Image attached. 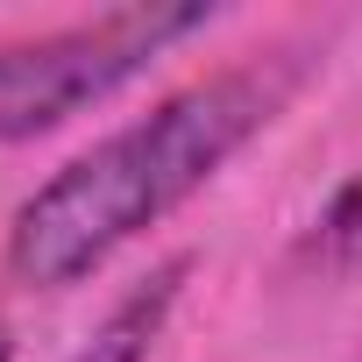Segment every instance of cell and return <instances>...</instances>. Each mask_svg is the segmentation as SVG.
I'll list each match as a JSON object with an SVG mask.
<instances>
[{
  "instance_id": "5b68a950",
  "label": "cell",
  "mask_w": 362,
  "mask_h": 362,
  "mask_svg": "<svg viewBox=\"0 0 362 362\" xmlns=\"http://www.w3.org/2000/svg\"><path fill=\"white\" fill-rule=\"evenodd\" d=\"M0 362H15V334H8V320H0Z\"/></svg>"
},
{
  "instance_id": "6da1fadb",
  "label": "cell",
  "mask_w": 362,
  "mask_h": 362,
  "mask_svg": "<svg viewBox=\"0 0 362 362\" xmlns=\"http://www.w3.org/2000/svg\"><path fill=\"white\" fill-rule=\"evenodd\" d=\"M291 93H298V64L291 50H277V57L228 64L214 78H192L185 93L156 100L142 121L71 156L57 177H43L15 206L8 270L29 291H64L93 277L114 249H128L142 228L185 206L249 135H263Z\"/></svg>"
},
{
  "instance_id": "277c9868",
  "label": "cell",
  "mask_w": 362,
  "mask_h": 362,
  "mask_svg": "<svg viewBox=\"0 0 362 362\" xmlns=\"http://www.w3.org/2000/svg\"><path fill=\"white\" fill-rule=\"evenodd\" d=\"M313 256L334 277H362V170L327 199V214L313 221Z\"/></svg>"
},
{
  "instance_id": "7a4b0ae2",
  "label": "cell",
  "mask_w": 362,
  "mask_h": 362,
  "mask_svg": "<svg viewBox=\"0 0 362 362\" xmlns=\"http://www.w3.org/2000/svg\"><path fill=\"white\" fill-rule=\"evenodd\" d=\"M206 22L214 8H199V0H149V8H107L93 22H71L29 43H0V142H29L71 121L78 107L107 100L149 57L199 36Z\"/></svg>"
},
{
  "instance_id": "3957f363",
  "label": "cell",
  "mask_w": 362,
  "mask_h": 362,
  "mask_svg": "<svg viewBox=\"0 0 362 362\" xmlns=\"http://www.w3.org/2000/svg\"><path fill=\"white\" fill-rule=\"evenodd\" d=\"M185 277H192V256L156 263L128 298H114V313L93 327V341H86L71 362H149V348H156V334H163V320H170L177 291H185Z\"/></svg>"
}]
</instances>
